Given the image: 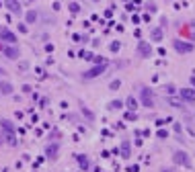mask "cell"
I'll use <instances>...</instances> for the list:
<instances>
[{
  "instance_id": "13",
  "label": "cell",
  "mask_w": 195,
  "mask_h": 172,
  "mask_svg": "<svg viewBox=\"0 0 195 172\" xmlns=\"http://www.w3.org/2000/svg\"><path fill=\"white\" fill-rule=\"evenodd\" d=\"M125 104H128V109H129V111H136V109H138V103H136V98H134V97H129L128 101H125Z\"/></svg>"
},
{
  "instance_id": "2",
  "label": "cell",
  "mask_w": 195,
  "mask_h": 172,
  "mask_svg": "<svg viewBox=\"0 0 195 172\" xmlns=\"http://www.w3.org/2000/svg\"><path fill=\"white\" fill-rule=\"evenodd\" d=\"M140 98H142V104L144 107H154V94L150 88H142L140 90Z\"/></svg>"
},
{
  "instance_id": "23",
  "label": "cell",
  "mask_w": 195,
  "mask_h": 172,
  "mask_svg": "<svg viewBox=\"0 0 195 172\" xmlns=\"http://www.w3.org/2000/svg\"><path fill=\"white\" fill-rule=\"evenodd\" d=\"M82 111H84V115H86L88 119H93V113H90V111H88V109H84V107H82Z\"/></svg>"
},
{
  "instance_id": "20",
  "label": "cell",
  "mask_w": 195,
  "mask_h": 172,
  "mask_svg": "<svg viewBox=\"0 0 195 172\" xmlns=\"http://www.w3.org/2000/svg\"><path fill=\"white\" fill-rule=\"evenodd\" d=\"M78 10H80V6H78L76 2H72V4H70V13H78Z\"/></svg>"
},
{
  "instance_id": "6",
  "label": "cell",
  "mask_w": 195,
  "mask_h": 172,
  "mask_svg": "<svg viewBox=\"0 0 195 172\" xmlns=\"http://www.w3.org/2000/svg\"><path fill=\"white\" fill-rule=\"evenodd\" d=\"M179 94H181L183 101H187V103H195V88H183V90H179Z\"/></svg>"
},
{
  "instance_id": "27",
  "label": "cell",
  "mask_w": 195,
  "mask_h": 172,
  "mask_svg": "<svg viewBox=\"0 0 195 172\" xmlns=\"http://www.w3.org/2000/svg\"><path fill=\"white\" fill-rule=\"evenodd\" d=\"M2 49H4V45H2V43H0V51H2Z\"/></svg>"
},
{
  "instance_id": "25",
  "label": "cell",
  "mask_w": 195,
  "mask_h": 172,
  "mask_svg": "<svg viewBox=\"0 0 195 172\" xmlns=\"http://www.w3.org/2000/svg\"><path fill=\"white\" fill-rule=\"evenodd\" d=\"M27 21H35V13H29L27 14Z\"/></svg>"
},
{
  "instance_id": "12",
  "label": "cell",
  "mask_w": 195,
  "mask_h": 172,
  "mask_svg": "<svg viewBox=\"0 0 195 172\" xmlns=\"http://www.w3.org/2000/svg\"><path fill=\"white\" fill-rule=\"evenodd\" d=\"M121 156L123 158H129V141H123L121 144Z\"/></svg>"
},
{
  "instance_id": "5",
  "label": "cell",
  "mask_w": 195,
  "mask_h": 172,
  "mask_svg": "<svg viewBox=\"0 0 195 172\" xmlns=\"http://www.w3.org/2000/svg\"><path fill=\"white\" fill-rule=\"evenodd\" d=\"M138 53H140V57H150L152 55V47L146 41H140L138 43Z\"/></svg>"
},
{
  "instance_id": "22",
  "label": "cell",
  "mask_w": 195,
  "mask_h": 172,
  "mask_svg": "<svg viewBox=\"0 0 195 172\" xmlns=\"http://www.w3.org/2000/svg\"><path fill=\"white\" fill-rule=\"evenodd\" d=\"M156 135H158V137H160V139H166V131H158V133H156Z\"/></svg>"
},
{
  "instance_id": "15",
  "label": "cell",
  "mask_w": 195,
  "mask_h": 172,
  "mask_svg": "<svg viewBox=\"0 0 195 172\" xmlns=\"http://www.w3.org/2000/svg\"><path fill=\"white\" fill-rule=\"evenodd\" d=\"M4 137L8 139V144H10V145H17V137H14V133H4Z\"/></svg>"
},
{
  "instance_id": "8",
  "label": "cell",
  "mask_w": 195,
  "mask_h": 172,
  "mask_svg": "<svg viewBox=\"0 0 195 172\" xmlns=\"http://www.w3.org/2000/svg\"><path fill=\"white\" fill-rule=\"evenodd\" d=\"M2 53L6 55L8 60H19V49L13 47V45H10V47H4V49H2Z\"/></svg>"
},
{
  "instance_id": "26",
  "label": "cell",
  "mask_w": 195,
  "mask_h": 172,
  "mask_svg": "<svg viewBox=\"0 0 195 172\" xmlns=\"http://www.w3.org/2000/svg\"><path fill=\"white\" fill-rule=\"evenodd\" d=\"M191 84H193V86H195V76H193V78H191Z\"/></svg>"
},
{
  "instance_id": "16",
  "label": "cell",
  "mask_w": 195,
  "mask_h": 172,
  "mask_svg": "<svg viewBox=\"0 0 195 172\" xmlns=\"http://www.w3.org/2000/svg\"><path fill=\"white\" fill-rule=\"evenodd\" d=\"M78 164H80L82 168L86 170V168H88V160H86V156H78Z\"/></svg>"
},
{
  "instance_id": "17",
  "label": "cell",
  "mask_w": 195,
  "mask_h": 172,
  "mask_svg": "<svg viewBox=\"0 0 195 172\" xmlns=\"http://www.w3.org/2000/svg\"><path fill=\"white\" fill-rule=\"evenodd\" d=\"M168 103L173 104V107H175V109H181V107H183V103H179V101H177V98H168Z\"/></svg>"
},
{
  "instance_id": "4",
  "label": "cell",
  "mask_w": 195,
  "mask_h": 172,
  "mask_svg": "<svg viewBox=\"0 0 195 172\" xmlns=\"http://www.w3.org/2000/svg\"><path fill=\"white\" fill-rule=\"evenodd\" d=\"M173 45H175V49L179 51V53H189V51H193V45H191V43L181 41V39H177V41L173 43Z\"/></svg>"
},
{
  "instance_id": "1",
  "label": "cell",
  "mask_w": 195,
  "mask_h": 172,
  "mask_svg": "<svg viewBox=\"0 0 195 172\" xmlns=\"http://www.w3.org/2000/svg\"><path fill=\"white\" fill-rule=\"evenodd\" d=\"M105 64H99V66H94V68H90V70H86L84 74H82V78L84 80H93V78H97V76H101L103 72H105Z\"/></svg>"
},
{
  "instance_id": "14",
  "label": "cell",
  "mask_w": 195,
  "mask_h": 172,
  "mask_svg": "<svg viewBox=\"0 0 195 172\" xmlns=\"http://www.w3.org/2000/svg\"><path fill=\"white\" fill-rule=\"evenodd\" d=\"M162 39V29H154L152 31V41H160Z\"/></svg>"
},
{
  "instance_id": "19",
  "label": "cell",
  "mask_w": 195,
  "mask_h": 172,
  "mask_svg": "<svg viewBox=\"0 0 195 172\" xmlns=\"http://www.w3.org/2000/svg\"><path fill=\"white\" fill-rule=\"evenodd\" d=\"M164 90H166V94H175V86H173V84H166Z\"/></svg>"
},
{
  "instance_id": "7",
  "label": "cell",
  "mask_w": 195,
  "mask_h": 172,
  "mask_svg": "<svg viewBox=\"0 0 195 172\" xmlns=\"http://www.w3.org/2000/svg\"><path fill=\"white\" fill-rule=\"evenodd\" d=\"M0 39L6 43H17V35L13 31H8V29H0Z\"/></svg>"
},
{
  "instance_id": "21",
  "label": "cell",
  "mask_w": 195,
  "mask_h": 172,
  "mask_svg": "<svg viewBox=\"0 0 195 172\" xmlns=\"http://www.w3.org/2000/svg\"><path fill=\"white\" fill-rule=\"evenodd\" d=\"M119 86H121V82H119V80H113V82H111V90H117Z\"/></svg>"
},
{
  "instance_id": "24",
  "label": "cell",
  "mask_w": 195,
  "mask_h": 172,
  "mask_svg": "<svg viewBox=\"0 0 195 172\" xmlns=\"http://www.w3.org/2000/svg\"><path fill=\"white\" fill-rule=\"evenodd\" d=\"M119 49V43H111V51H117Z\"/></svg>"
},
{
  "instance_id": "10",
  "label": "cell",
  "mask_w": 195,
  "mask_h": 172,
  "mask_svg": "<svg viewBox=\"0 0 195 172\" xmlns=\"http://www.w3.org/2000/svg\"><path fill=\"white\" fill-rule=\"evenodd\" d=\"M58 152H60V145L58 144H52L45 148V154L49 156V158H58Z\"/></svg>"
},
{
  "instance_id": "3",
  "label": "cell",
  "mask_w": 195,
  "mask_h": 172,
  "mask_svg": "<svg viewBox=\"0 0 195 172\" xmlns=\"http://www.w3.org/2000/svg\"><path fill=\"white\" fill-rule=\"evenodd\" d=\"M173 160H175V164H181V166H185V168H189V166H191V160H189V156L185 154V152H181V150L175 152Z\"/></svg>"
},
{
  "instance_id": "9",
  "label": "cell",
  "mask_w": 195,
  "mask_h": 172,
  "mask_svg": "<svg viewBox=\"0 0 195 172\" xmlns=\"http://www.w3.org/2000/svg\"><path fill=\"white\" fill-rule=\"evenodd\" d=\"M0 127L4 129V133H14V125L8 119H0Z\"/></svg>"
},
{
  "instance_id": "18",
  "label": "cell",
  "mask_w": 195,
  "mask_h": 172,
  "mask_svg": "<svg viewBox=\"0 0 195 172\" xmlns=\"http://www.w3.org/2000/svg\"><path fill=\"white\" fill-rule=\"evenodd\" d=\"M109 107H111V109H121V107H123V103H121V101H111V104H109Z\"/></svg>"
},
{
  "instance_id": "11",
  "label": "cell",
  "mask_w": 195,
  "mask_h": 172,
  "mask_svg": "<svg viewBox=\"0 0 195 172\" xmlns=\"http://www.w3.org/2000/svg\"><path fill=\"white\" fill-rule=\"evenodd\" d=\"M0 92H2V94H13V84L10 82H0Z\"/></svg>"
},
{
  "instance_id": "28",
  "label": "cell",
  "mask_w": 195,
  "mask_h": 172,
  "mask_svg": "<svg viewBox=\"0 0 195 172\" xmlns=\"http://www.w3.org/2000/svg\"><path fill=\"white\" fill-rule=\"evenodd\" d=\"M0 74H4V70H2V68H0Z\"/></svg>"
},
{
  "instance_id": "29",
  "label": "cell",
  "mask_w": 195,
  "mask_h": 172,
  "mask_svg": "<svg viewBox=\"0 0 195 172\" xmlns=\"http://www.w3.org/2000/svg\"><path fill=\"white\" fill-rule=\"evenodd\" d=\"M0 144H2V139H0Z\"/></svg>"
}]
</instances>
